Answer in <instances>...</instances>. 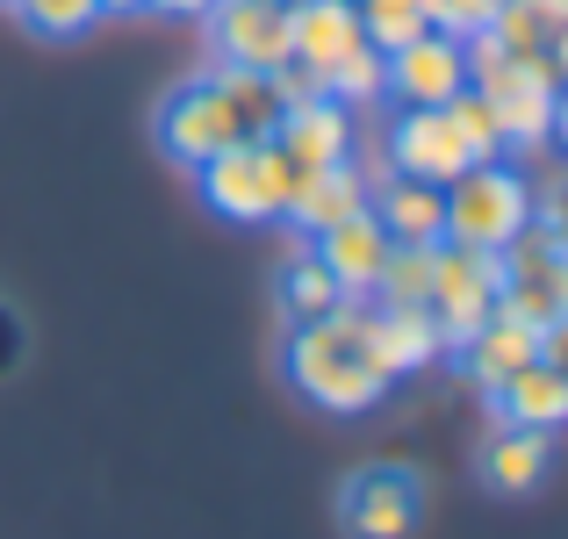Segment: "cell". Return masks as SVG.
<instances>
[{"label":"cell","mask_w":568,"mask_h":539,"mask_svg":"<svg viewBox=\"0 0 568 539\" xmlns=\"http://www.w3.org/2000/svg\"><path fill=\"white\" fill-rule=\"evenodd\" d=\"M281 359H288L295 396L324 417H361L388 396V374L367 353V303L361 295H346L317 324H288V353Z\"/></svg>","instance_id":"6da1fadb"},{"label":"cell","mask_w":568,"mask_h":539,"mask_svg":"<svg viewBox=\"0 0 568 539\" xmlns=\"http://www.w3.org/2000/svg\"><path fill=\"white\" fill-rule=\"evenodd\" d=\"M194 180H202V202L223 223H274V216H288L295 187H303V166L274 138H260V144H231V152L202 159Z\"/></svg>","instance_id":"7a4b0ae2"},{"label":"cell","mask_w":568,"mask_h":539,"mask_svg":"<svg viewBox=\"0 0 568 539\" xmlns=\"http://www.w3.org/2000/svg\"><path fill=\"white\" fill-rule=\"evenodd\" d=\"M446 209V245H475V252H504L518 231L532 223V180L504 159H483V166L454 173L439 187Z\"/></svg>","instance_id":"3957f363"},{"label":"cell","mask_w":568,"mask_h":539,"mask_svg":"<svg viewBox=\"0 0 568 539\" xmlns=\"http://www.w3.org/2000/svg\"><path fill=\"white\" fill-rule=\"evenodd\" d=\"M497 260H504L497 317L532 324V332H547V324L568 317V252H561V231H555V223H526V231H518Z\"/></svg>","instance_id":"277c9868"},{"label":"cell","mask_w":568,"mask_h":539,"mask_svg":"<svg viewBox=\"0 0 568 539\" xmlns=\"http://www.w3.org/2000/svg\"><path fill=\"white\" fill-rule=\"evenodd\" d=\"M497 295H504V260L497 252H475V245H432V288L425 309L439 324L446 346H468L489 317H497Z\"/></svg>","instance_id":"5b68a950"},{"label":"cell","mask_w":568,"mask_h":539,"mask_svg":"<svg viewBox=\"0 0 568 539\" xmlns=\"http://www.w3.org/2000/svg\"><path fill=\"white\" fill-rule=\"evenodd\" d=\"M425 518V475L403 460H367L338 482V526L353 539H410Z\"/></svg>","instance_id":"8992f818"},{"label":"cell","mask_w":568,"mask_h":539,"mask_svg":"<svg viewBox=\"0 0 568 539\" xmlns=\"http://www.w3.org/2000/svg\"><path fill=\"white\" fill-rule=\"evenodd\" d=\"M231 144H245V130H237L231 101H223L216 72H202V80L173 87L166 101H159V152L181 159V166H202V159L231 152Z\"/></svg>","instance_id":"52a82bcc"},{"label":"cell","mask_w":568,"mask_h":539,"mask_svg":"<svg viewBox=\"0 0 568 539\" xmlns=\"http://www.w3.org/2000/svg\"><path fill=\"white\" fill-rule=\"evenodd\" d=\"M209 43L231 72H281L295 58L288 43V0H216L209 8Z\"/></svg>","instance_id":"ba28073f"},{"label":"cell","mask_w":568,"mask_h":539,"mask_svg":"<svg viewBox=\"0 0 568 539\" xmlns=\"http://www.w3.org/2000/svg\"><path fill=\"white\" fill-rule=\"evenodd\" d=\"M468 87V58H460V37H410L403 51H388V94L403 109H446V101Z\"/></svg>","instance_id":"9c48e42d"},{"label":"cell","mask_w":568,"mask_h":539,"mask_svg":"<svg viewBox=\"0 0 568 539\" xmlns=\"http://www.w3.org/2000/svg\"><path fill=\"white\" fill-rule=\"evenodd\" d=\"M388 173L425 180V187H446L454 173H468V144L454 138V115L446 109H403L396 130H388Z\"/></svg>","instance_id":"30bf717a"},{"label":"cell","mask_w":568,"mask_h":539,"mask_svg":"<svg viewBox=\"0 0 568 539\" xmlns=\"http://www.w3.org/2000/svg\"><path fill=\"white\" fill-rule=\"evenodd\" d=\"M555 468V431H532V425H497L475 454V475H483L489 497H532Z\"/></svg>","instance_id":"8fae6325"},{"label":"cell","mask_w":568,"mask_h":539,"mask_svg":"<svg viewBox=\"0 0 568 539\" xmlns=\"http://www.w3.org/2000/svg\"><path fill=\"white\" fill-rule=\"evenodd\" d=\"M367 216L388 231V245H439V237H446L439 187H425V180H403V173H388V166L367 180Z\"/></svg>","instance_id":"7c38bea8"},{"label":"cell","mask_w":568,"mask_h":539,"mask_svg":"<svg viewBox=\"0 0 568 539\" xmlns=\"http://www.w3.org/2000/svg\"><path fill=\"white\" fill-rule=\"evenodd\" d=\"M274 144L295 159L303 173H317V166H338V159H353V109H338L332 94H317V101H295V109H281V123H274Z\"/></svg>","instance_id":"4fadbf2b"},{"label":"cell","mask_w":568,"mask_h":539,"mask_svg":"<svg viewBox=\"0 0 568 539\" xmlns=\"http://www.w3.org/2000/svg\"><path fill=\"white\" fill-rule=\"evenodd\" d=\"M288 43H295V65H310L324 80V72L346 51H361L367 37H361L353 0H288Z\"/></svg>","instance_id":"5bb4252c"},{"label":"cell","mask_w":568,"mask_h":539,"mask_svg":"<svg viewBox=\"0 0 568 539\" xmlns=\"http://www.w3.org/2000/svg\"><path fill=\"white\" fill-rule=\"evenodd\" d=\"M310 252L324 260V274L338 281V295H375V281H382V260H388V231L375 216H346L338 231H324V237H310Z\"/></svg>","instance_id":"9a60e30c"},{"label":"cell","mask_w":568,"mask_h":539,"mask_svg":"<svg viewBox=\"0 0 568 539\" xmlns=\"http://www.w3.org/2000/svg\"><path fill=\"white\" fill-rule=\"evenodd\" d=\"M367 353H375V367L388 374V382H403V374L432 367V359L446 353L439 324H432V309H367Z\"/></svg>","instance_id":"2e32d148"},{"label":"cell","mask_w":568,"mask_h":539,"mask_svg":"<svg viewBox=\"0 0 568 539\" xmlns=\"http://www.w3.org/2000/svg\"><path fill=\"white\" fill-rule=\"evenodd\" d=\"M361 209H367V173L353 166V159H338V166L303 173V187H295V202H288V223H295V237H324L346 216H361Z\"/></svg>","instance_id":"e0dca14e"},{"label":"cell","mask_w":568,"mask_h":539,"mask_svg":"<svg viewBox=\"0 0 568 539\" xmlns=\"http://www.w3.org/2000/svg\"><path fill=\"white\" fill-rule=\"evenodd\" d=\"M454 353H460V374L489 396V388H504L518 367L540 359V332H532V324H511V317H489L483 332H475L468 346H454Z\"/></svg>","instance_id":"ac0fdd59"},{"label":"cell","mask_w":568,"mask_h":539,"mask_svg":"<svg viewBox=\"0 0 568 539\" xmlns=\"http://www.w3.org/2000/svg\"><path fill=\"white\" fill-rule=\"evenodd\" d=\"M489 403H497V425L555 431L568 417V374L555 367V359H532V367H518L504 388H489Z\"/></svg>","instance_id":"d6986e66"},{"label":"cell","mask_w":568,"mask_h":539,"mask_svg":"<svg viewBox=\"0 0 568 539\" xmlns=\"http://www.w3.org/2000/svg\"><path fill=\"white\" fill-rule=\"evenodd\" d=\"M489 37L511 58H561L568 43V0H497Z\"/></svg>","instance_id":"ffe728a7"},{"label":"cell","mask_w":568,"mask_h":539,"mask_svg":"<svg viewBox=\"0 0 568 539\" xmlns=\"http://www.w3.org/2000/svg\"><path fill=\"white\" fill-rule=\"evenodd\" d=\"M338 303H346V295H338V281L324 274L317 252H295V260L281 266V317L288 324H317V317H332Z\"/></svg>","instance_id":"44dd1931"},{"label":"cell","mask_w":568,"mask_h":539,"mask_svg":"<svg viewBox=\"0 0 568 539\" xmlns=\"http://www.w3.org/2000/svg\"><path fill=\"white\" fill-rule=\"evenodd\" d=\"M216 87H223V101H231V115H237V130H245V144L274 138V123H281L274 72H231V65H216Z\"/></svg>","instance_id":"7402d4cb"},{"label":"cell","mask_w":568,"mask_h":539,"mask_svg":"<svg viewBox=\"0 0 568 539\" xmlns=\"http://www.w3.org/2000/svg\"><path fill=\"white\" fill-rule=\"evenodd\" d=\"M324 94H332L338 109H367V101H388V51H375V43L346 51L332 72H324Z\"/></svg>","instance_id":"603a6c76"},{"label":"cell","mask_w":568,"mask_h":539,"mask_svg":"<svg viewBox=\"0 0 568 539\" xmlns=\"http://www.w3.org/2000/svg\"><path fill=\"white\" fill-rule=\"evenodd\" d=\"M432 288V245H388L382 281H375V309H417Z\"/></svg>","instance_id":"cb8c5ba5"},{"label":"cell","mask_w":568,"mask_h":539,"mask_svg":"<svg viewBox=\"0 0 568 539\" xmlns=\"http://www.w3.org/2000/svg\"><path fill=\"white\" fill-rule=\"evenodd\" d=\"M8 8H14V22L43 43H72L101 22V0H8Z\"/></svg>","instance_id":"d4e9b609"},{"label":"cell","mask_w":568,"mask_h":539,"mask_svg":"<svg viewBox=\"0 0 568 539\" xmlns=\"http://www.w3.org/2000/svg\"><path fill=\"white\" fill-rule=\"evenodd\" d=\"M353 14H361V37L375 43V51H403L410 37H425V0H353Z\"/></svg>","instance_id":"484cf974"},{"label":"cell","mask_w":568,"mask_h":539,"mask_svg":"<svg viewBox=\"0 0 568 539\" xmlns=\"http://www.w3.org/2000/svg\"><path fill=\"white\" fill-rule=\"evenodd\" d=\"M446 115H454V138L468 144V166H483V159H504V130H497V109H489L475 87H460L454 101H446Z\"/></svg>","instance_id":"4316f807"},{"label":"cell","mask_w":568,"mask_h":539,"mask_svg":"<svg viewBox=\"0 0 568 539\" xmlns=\"http://www.w3.org/2000/svg\"><path fill=\"white\" fill-rule=\"evenodd\" d=\"M489 14H497V0H425V22L439 29V37H483L489 29Z\"/></svg>","instance_id":"83f0119b"},{"label":"cell","mask_w":568,"mask_h":539,"mask_svg":"<svg viewBox=\"0 0 568 539\" xmlns=\"http://www.w3.org/2000/svg\"><path fill=\"white\" fill-rule=\"evenodd\" d=\"M14 359H22V317H14V303L0 295V374H14Z\"/></svg>","instance_id":"f1b7e54d"},{"label":"cell","mask_w":568,"mask_h":539,"mask_svg":"<svg viewBox=\"0 0 568 539\" xmlns=\"http://www.w3.org/2000/svg\"><path fill=\"white\" fill-rule=\"evenodd\" d=\"M159 14H181V22H209V8H216V0H152Z\"/></svg>","instance_id":"f546056e"},{"label":"cell","mask_w":568,"mask_h":539,"mask_svg":"<svg viewBox=\"0 0 568 539\" xmlns=\"http://www.w3.org/2000/svg\"><path fill=\"white\" fill-rule=\"evenodd\" d=\"M152 0H101V14H144Z\"/></svg>","instance_id":"4dcf8cb0"},{"label":"cell","mask_w":568,"mask_h":539,"mask_svg":"<svg viewBox=\"0 0 568 539\" xmlns=\"http://www.w3.org/2000/svg\"><path fill=\"white\" fill-rule=\"evenodd\" d=\"M0 8H8V0H0Z\"/></svg>","instance_id":"1f68e13d"}]
</instances>
